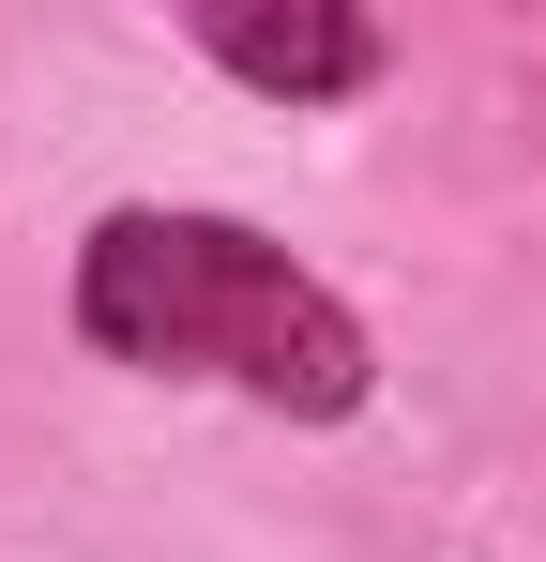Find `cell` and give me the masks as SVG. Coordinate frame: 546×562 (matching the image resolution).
Masks as SVG:
<instances>
[{"label":"cell","mask_w":546,"mask_h":562,"mask_svg":"<svg viewBox=\"0 0 546 562\" xmlns=\"http://www.w3.org/2000/svg\"><path fill=\"white\" fill-rule=\"evenodd\" d=\"M77 335L106 366H152V380H228V395L288 411V426H350L364 380H379L364 319L304 274L273 228H243V213H168V198L91 213Z\"/></svg>","instance_id":"1"},{"label":"cell","mask_w":546,"mask_h":562,"mask_svg":"<svg viewBox=\"0 0 546 562\" xmlns=\"http://www.w3.org/2000/svg\"><path fill=\"white\" fill-rule=\"evenodd\" d=\"M197 46H213L243 92H273V106H350L364 77L395 61V46H379V15H350V0H288V15H273V0H213V15H197Z\"/></svg>","instance_id":"2"}]
</instances>
